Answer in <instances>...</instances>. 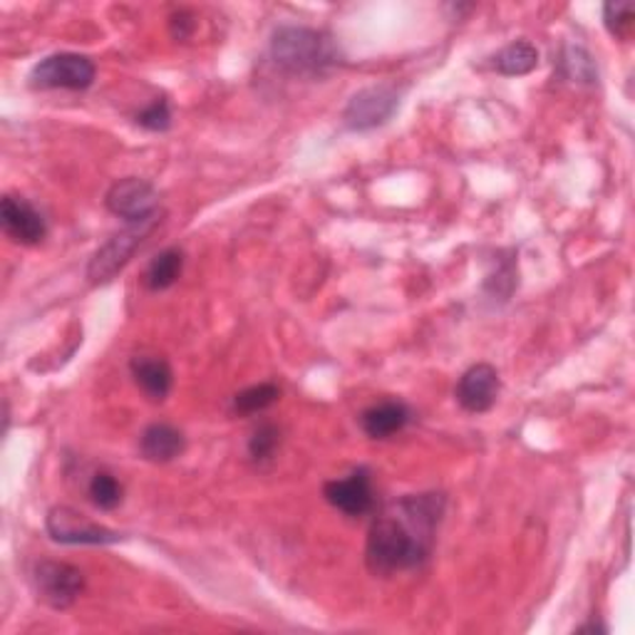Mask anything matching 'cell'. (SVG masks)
Instances as JSON below:
<instances>
[{
    "instance_id": "6da1fadb",
    "label": "cell",
    "mask_w": 635,
    "mask_h": 635,
    "mask_svg": "<svg viewBox=\"0 0 635 635\" xmlns=\"http://www.w3.org/2000/svg\"><path fill=\"white\" fill-rule=\"evenodd\" d=\"M444 514L442 494H410L375 516L365 558L377 576H393L427 561Z\"/></svg>"
},
{
    "instance_id": "7a4b0ae2",
    "label": "cell",
    "mask_w": 635,
    "mask_h": 635,
    "mask_svg": "<svg viewBox=\"0 0 635 635\" xmlns=\"http://www.w3.org/2000/svg\"><path fill=\"white\" fill-rule=\"evenodd\" d=\"M271 58L293 75H321L341 62V52L323 30L303 26H283L271 38Z\"/></svg>"
},
{
    "instance_id": "3957f363",
    "label": "cell",
    "mask_w": 635,
    "mask_h": 635,
    "mask_svg": "<svg viewBox=\"0 0 635 635\" xmlns=\"http://www.w3.org/2000/svg\"><path fill=\"white\" fill-rule=\"evenodd\" d=\"M98 75L94 62L78 52H56L30 70L33 90H88Z\"/></svg>"
},
{
    "instance_id": "277c9868",
    "label": "cell",
    "mask_w": 635,
    "mask_h": 635,
    "mask_svg": "<svg viewBox=\"0 0 635 635\" xmlns=\"http://www.w3.org/2000/svg\"><path fill=\"white\" fill-rule=\"evenodd\" d=\"M159 221L162 219L144 221V224H130V229L120 231V234H114L108 243H102V246L94 251V256L90 259L88 279L92 283H108L118 276V273L134 256V251L142 246L147 236L152 234V229L159 224Z\"/></svg>"
},
{
    "instance_id": "5b68a950",
    "label": "cell",
    "mask_w": 635,
    "mask_h": 635,
    "mask_svg": "<svg viewBox=\"0 0 635 635\" xmlns=\"http://www.w3.org/2000/svg\"><path fill=\"white\" fill-rule=\"evenodd\" d=\"M30 581H33L36 596L56 611L70 608L84 591L82 571L62 561H38Z\"/></svg>"
},
{
    "instance_id": "8992f818",
    "label": "cell",
    "mask_w": 635,
    "mask_h": 635,
    "mask_svg": "<svg viewBox=\"0 0 635 635\" xmlns=\"http://www.w3.org/2000/svg\"><path fill=\"white\" fill-rule=\"evenodd\" d=\"M46 528L52 542L68 546H104L118 544L122 538V534L90 522L88 516L70 510V506H52L46 518Z\"/></svg>"
},
{
    "instance_id": "52a82bcc",
    "label": "cell",
    "mask_w": 635,
    "mask_h": 635,
    "mask_svg": "<svg viewBox=\"0 0 635 635\" xmlns=\"http://www.w3.org/2000/svg\"><path fill=\"white\" fill-rule=\"evenodd\" d=\"M400 108V94L393 84H373L353 94L343 112V124L353 132H367L383 127Z\"/></svg>"
},
{
    "instance_id": "ba28073f",
    "label": "cell",
    "mask_w": 635,
    "mask_h": 635,
    "mask_svg": "<svg viewBox=\"0 0 635 635\" xmlns=\"http://www.w3.org/2000/svg\"><path fill=\"white\" fill-rule=\"evenodd\" d=\"M104 204L127 224H144V221L159 219V192L147 179L127 177L114 182L104 196Z\"/></svg>"
},
{
    "instance_id": "9c48e42d",
    "label": "cell",
    "mask_w": 635,
    "mask_h": 635,
    "mask_svg": "<svg viewBox=\"0 0 635 635\" xmlns=\"http://www.w3.org/2000/svg\"><path fill=\"white\" fill-rule=\"evenodd\" d=\"M325 502L347 516H365L373 512L375 492L367 470H355L345 480H333L323 486Z\"/></svg>"
},
{
    "instance_id": "30bf717a",
    "label": "cell",
    "mask_w": 635,
    "mask_h": 635,
    "mask_svg": "<svg viewBox=\"0 0 635 635\" xmlns=\"http://www.w3.org/2000/svg\"><path fill=\"white\" fill-rule=\"evenodd\" d=\"M0 224H3V231L10 239L26 243V246H36L48 236L46 216L23 196H3V201H0Z\"/></svg>"
},
{
    "instance_id": "8fae6325",
    "label": "cell",
    "mask_w": 635,
    "mask_h": 635,
    "mask_svg": "<svg viewBox=\"0 0 635 635\" xmlns=\"http://www.w3.org/2000/svg\"><path fill=\"white\" fill-rule=\"evenodd\" d=\"M500 393H502V380L500 373H496V367H492L490 363L472 365L467 373L460 377L457 390H454L460 405L467 412H474V415L490 412Z\"/></svg>"
},
{
    "instance_id": "7c38bea8",
    "label": "cell",
    "mask_w": 635,
    "mask_h": 635,
    "mask_svg": "<svg viewBox=\"0 0 635 635\" xmlns=\"http://www.w3.org/2000/svg\"><path fill=\"white\" fill-rule=\"evenodd\" d=\"M130 373L134 377L137 387H140L152 402H162L167 400L169 393H172L174 373H172V365H169L164 357L137 355L130 363Z\"/></svg>"
},
{
    "instance_id": "4fadbf2b",
    "label": "cell",
    "mask_w": 635,
    "mask_h": 635,
    "mask_svg": "<svg viewBox=\"0 0 635 635\" xmlns=\"http://www.w3.org/2000/svg\"><path fill=\"white\" fill-rule=\"evenodd\" d=\"M187 450V437L167 422H154L140 437V454L152 464H167L182 457Z\"/></svg>"
},
{
    "instance_id": "5bb4252c",
    "label": "cell",
    "mask_w": 635,
    "mask_h": 635,
    "mask_svg": "<svg viewBox=\"0 0 635 635\" xmlns=\"http://www.w3.org/2000/svg\"><path fill=\"white\" fill-rule=\"evenodd\" d=\"M410 422V410L407 405H402L397 400L380 402V405L367 407L360 417V425L370 440H387L397 435L407 427Z\"/></svg>"
},
{
    "instance_id": "9a60e30c",
    "label": "cell",
    "mask_w": 635,
    "mask_h": 635,
    "mask_svg": "<svg viewBox=\"0 0 635 635\" xmlns=\"http://www.w3.org/2000/svg\"><path fill=\"white\" fill-rule=\"evenodd\" d=\"M538 50L528 40H514L492 58V68L506 78H522L536 70Z\"/></svg>"
},
{
    "instance_id": "2e32d148",
    "label": "cell",
    "mask_w": 635,
    "mask_h": 635,
    "mask_svg": "<svg viewBox=\"0 0 635 635\" xmlns=\"http://www.w3.org/2000/svg\"><path fill=\"white\" fill-rule=\"evenodd\" d=\"M184 271V251L182 249H167L152 259L144 273V283L150 291H167L179 281Z\"/></svg>"
},
{
    "instance_id": "e0dca14e",
    "label": "cell",
    "mask_w": 635,
    "mask_h": 635,
    "mask_svg": "<svg viewBox=\"0 0 635 635\" xmlns=\"http://www.w3.org/2000/svg\"><path fill=\"white\" fill-rule=\"evenodd\" d=\"M88 496H90V502L98 506V510L112 512L122 504L124 490H122V484L118 482V476L100 470V472L92 474V480L88 484Z\"/></svg>"
},
{
    "instance_id": "ac0fdd59",
    "label": "cell",
    "mask_w": 635,
    "mask_h": 635,
    "mask_svg": "<svg viewBox=\"0 0 635 635\" xmlns=\"http://www.w3.org/2000/svg\"><path fill=\"white\" fill-rule=\"evenodd\" d=\"M281 397L279 385L273 383H261L241 390V393L234 397V412L239 415H259V412H266L269 407H273Z\"/></svg>"
},
{
    "instance_id": "d6986e66",
    "label": "cell",
    "mask_w": 635,
    "mask_h": 635,
    "mask_svg": "<svg viewBox=\"0 0 635 635\" xmlns=\"http://www.w3.org/2000/svg\"><path fill=\"white\" fill-rule=\"evenodd\" d=\"M561 68H564V75L574 82H586L594 84L598 80V68L594 58L588 56L584 48L568 46L561 56Z\"/></svg>"
},
{
    "instance_id": "ffe728a7",
    "label": "cell",
    "mask_w": 635,
    "mask_h": 635,
    "mask_svg": "<svg viewBox=\"0 0 635 635\" xmlns=\"http://www.w3.org/2000/svg\"><path fill=\"white\" fill-rule=\"evenodd\" d=\"M635 6L626 3V0H611L603 6V23H606L608 33L616 38H626L633 28Z\"/></svg>"
},
{
    "instance_id": "44dd1931",
    "label": "cell",
    "mask_w": 635,
    "mask_h": 635,
    "mask_svg": "<svg viewBox=\"0 0 635 635\" xmlns=\"http://www.w3.org/2000/svg\"><path fill=\"white\" fill-rule=\"evenodd\" d=\"M279 442H281L279 427L271 425V422H261V425L253 430V435L249 440V454L256 462L271 460L279 450Z\"/></svg>"
},
{
    "instance_id": "7402d4cb",
    "label": "cell",
    "mask_w": 635,
    "mask_h": 635,
    "mask_svg": "<svg viewBox=\"0 0 635 635\" xmlns=\"http://www.w3.org/2000/svg\"><path fill=\"white\" fill-rule=\"evenodd\" d=\"M137 124L144 127L150 132H167L172 127V110L164 98H157L150 108H144L137 114Z\"/></svg>"
},
{
    "instance_id": "603a6c76",
    "label": "cell",
    "mask_w": 635,
    "mask_h": 635,
    "mask_svg": "<svg viewBox=\"0 0 635 635\" xmlns=\"http://www.w3.org/2000/svg\"><path fill=\"white\" fill-rule=\"evenodd\" d=\"M192 28H194V20H192V16L184 13V10L172 18V33H174V38H179V40L189 38V33H192Z\"/></svg>"
}]
</instances>
